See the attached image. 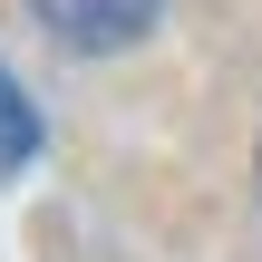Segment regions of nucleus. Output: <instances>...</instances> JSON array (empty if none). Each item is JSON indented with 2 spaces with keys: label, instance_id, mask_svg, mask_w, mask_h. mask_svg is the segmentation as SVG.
Masks as SVG:
<instances>
[{
  "label": "nucleus",
  "instance_id": "nucleus-1",
  "mask_svg": "<svg viewBox=\"0 0 262 262\" xmlns=\"http://www.w3.org/2000/svg\"><path fill=\"white\" fill-rule=\"evenodd\" d=\"M156 10H165V0H29V19H39L58 49H78V58L136 49V39L156 29Z\"/></svg>",
  "mask_w": 262,
  "mask_h": 262
},
{
  "label": "nucleus",
  "instance_id": "nucleus-2",
  "mask_svg": "<svg viewBox=\"0 0 262 262\" xmlns=\"http://www.w3.org/2000/svg\"><path fill=\"white\" fill-rule=\"evenodd\" d=\"M29 156H39V107H29V88L0 68V185H10Z\"/></svg>",
  "mask_w": 262,
  "mask_h": 262
}]
</instances>
